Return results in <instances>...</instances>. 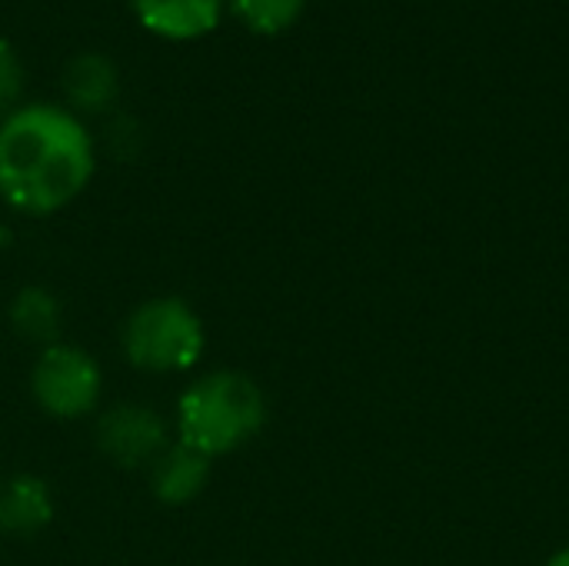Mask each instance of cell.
Instances as JSON below:
<instances>
[{
  "mask_svg": "<svg viewBox=\"0 0 569 566\" xmlns=\"http://www.w3.org/2000/svg\"><path fill=\"white\" fill-rule=\"evenodd\" d=\"M97 170V153L77 113L53 103H20L0 120V200L47 217L73 203Z\"/></svg>",
  "mask_w": 569,
  "mask_h": 566,
  "instance_id": "6da1fadb",
  "label": "cell"
},
{
  "mask_svg": "<svg viewBox=\"0 0 569 566\" xmlns=\"http://www.w3.org/2000/svg\"><path fill=\"white\" fill-rule=\"evenodd\" d=\"M263 424L267 397L240 370L203 374L177 400V440L210 460L250 444Z\"/></svg>",
  "mask_w": 569,
  "mask_h": 566,
  "instance_id": "7a4b0ae2",
  "label": "cell"
},
{
  "mask_svg": "<svg viewBox=\"0 0 569 566\" xmlns=\"http://www.w3.org/2000/svg\"><path fill=\"white\" fill-rule=\"evenodd\" d=\"M120 347L127 364L143 374H187L207 347L200 314L180 297H153L123 320Z\"/></svg>",
  "mask_w": 569,
  "mask_h": 566,
  "instance_id": "3957f363",
  "label": "cell"
},
{
  "mask_svg": "<svg viewBox=\"0 0 569 566\" xmlns=\"http://www.w3.org/2000/svg\"><path fill=\"white\" fill-rule=\"evenodd\" d=\"M30 390L43 414L57 420H77L97 410L103 397V374L87 350L57 340L33 360Z\"/></svg>",
  "mask_w": 569,
  "mask_h": 566,
  "instance_id": "277c9868",
  "label": "cell"
},
{
  "mask_svg": "<svg viewBox=\"0 0 569 566\" xmlns=\"http://www.w3.org/2000/svg\"><path fill=\"white\" fill-rule=\"evenodd\" d=\"M97 447L100 454L127 470H150L160 454L170 447L167 420L140 404H117L97 424Z\"/></svg>",
  "mask_w": 569,
  "mask_h": 566,
  "instance_id": "5b68a950",
  "label": "cell"
},
{
  "mask_svg": "<svg viewBox=\"0 0 569 566\" xmlns=\"http://www.w3.org/2000/svg\"><path fill=\"white\" fill-rule=\"evenodd\" d=\"M53 520V494L37 474L0 480V537H37Z\"/></svg>",
  "mask_w": 569,
  "mask_h": 566,
  "instance_id": "8992f818",
  "label": "cell"
},
{
  "mask_svg": "<svg viewBox=\"0 0 569 566\" xmlns=\"http://www.w3.org/2000/svg\"><path fill=\"white\" fill-rule=\"evenodd\" d=\"M210 470L213 460L203 457L200 450L187 447V444H170L160 460L150 467V490L160 504L167 507H183L190 500H197L207 484H210Z\"/></svg>",
  "mask_w": 569,
  "mask_h": 566,
  "instance_id": "52a82bcc",
  "label": "cell"
},
{
  "mask_svg": "<svg viewBox=\"0 0 569 566\" xmlns=\"http://www.w3.org/2000/svg\"><path fill=\"white\" fill-rule=\"evenodd\" d=\"M120 93V70L107 53H77L63 67V97L70 113H107Z\"/></svg>",
  "mask_w": 569,
  "mask_h": 566,
  "instance_id": "ba28073f",
  "label": "cell"
},
{
  "mask_svg": "<svg viewBox=\"0 0 569 566\" xmlns=\"http://www.w3.org/2000/svg\"><path fill=\"white\" fill-rule=\"evenodd\" d=\"M223 0H133L140 23L167 40H193L220 23Z\"/></svg>",
  "mask_w": 569,
  "mask_h": 566,
  "instance_id": "9c48e42d",
  "label": "cell"
},
{
  "mask_svg": "<svg viewBox=\"0 0 569 566\" xmlns=\"http://www.w3.org/2000/svg\"><path fill=\"white\" fill-rule=\"evenodd\" d=\"M10 327L27 344H57L60 334V300L47 287H23L10 300Z\"/></svg>",
  "mask_w": 569,
  "mask_h": 566,
  "instance_id": "30bf717a",
  "label": "cell"
},
{
  "mask_svg": "<svg viewBox=\"0 0 569 566\" xmlns=\"http://www.w3.org/2000/svg\"><path fill=\"white\" fill-rule=\"evenodd\" d=\"M233 17L253 33H280L297 23L307 0H227Z\"/></svg>",
  "mask_w": 569,
  "mask_h": 566,
  "instance_id": "8fae6325",
  "label": "cell"
},
{
  "mask_svg": "<svg viewBox=\"0 0 569 566\" xmlns=\"http://www.w3.org/2000/svg\"><path fill=\"white\" fill-rule=\"evenodd\" d=\"M23 87H27V67L13 50V43L0 37V120L20 107Z\"/></svg>",
  "mask_w": 569,
  "mask_h": 566,
  "instance_id": "7c38bea8",
  "label": "cell"
},
{
  "mask_svg": "<svg viewBox=\"0 0 569 566\" xmlns=\"http://www.w3.org/2000/svg\"><path fill=\"white\" fill-rule=\"evenodd\" d=\"M110 147L113 150H133L137 147V120L120 117L110 123Z\"/></svg>",
  "mask_w": 569,
  "mask_h": 566,
  "instance_id": "4fadbf2b",
  "label": "cell"
},
{
  "mask_svg": "<svg viewBox=\"0 0 569 566\" xmlns=\"http://www.w3.org/2000/svg\"><path fill=\"white\" fill-rule=\"evenodd\" d=\"M7 247H10V230L0 224V250H7Z\"/></svg>",
  "mask_w": 569,
  "mask_h": 566,
  "instance_id": "5bb4252c",
  "label": "cell"
},
{
  "mask_svg": "<svg viewBox=\"0 0 569 566\" xmlns=\"http://www.w3.org/2000/svg\"><path fill=\"white\" fill-rule=\"evenodd\" d=\"M550 566H569V550H563L560 557H553V560H550Z\"/></svg>",
  "mask_w": 569,
  "mask_h": 566,
  "instance_id": "9a60e30c",
  "label": "cell"
}]
</instances>
